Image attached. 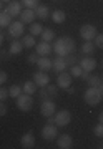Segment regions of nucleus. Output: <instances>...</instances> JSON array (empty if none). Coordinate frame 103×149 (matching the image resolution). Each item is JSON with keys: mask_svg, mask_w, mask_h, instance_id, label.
I'll list each match as a JSON object with an SVG mask.
<instances>
[{"mask_svg": "<svg viewBox=\"0 0 103 149\" xmlns=\"http://www.w3.org/2000/svg\"><path fill=\"white\" fill-rule=\"evenodd\" d=\"M35 17H37V13H35L33 8H25L20 13V22H23V23H33Z\"/></svg>", "mask_w": 103, "mask_h": 149, "instance_id": "f3484780", "label": "nucleus"}, {"mask_svg": "<svg viewBox=\"0 0 103 149\" xmlns=\"http://www.w3.org/2000/svg\"><path fill=\"white\" fill-rule=\"evenodd\" d=\"M80 38L81 40H85V42H93V38L97 37V27L92 25V23H85V25H81L80 27Z\"/></svg>", "mask_w": 103, "mask_h": 149, "instance_id": "20e7f679", "label": "nucleus"}, {"mask_svg": "<svg viewBox=\"0 0 103 149\" xmlns=\"http://www.w3.org/2000/svg\"><path fill=\"white\" fill-rule=\"evenodd\" d=\"M23 25H25L23 22H12L10 27H8V33H10V37H13V38L22 37L23 32H25V27H23Z\"/></svg>", "mask_w": 103, "mask_h": 149, "instance_id": "6e6552de", "label": "nucleus"}, {"mask_svg": "<svg viewBox=\"0 0 103 149\" xmlns=\"http://www.w3.org/2000/svg\"><path fill=\"white\" fill-rule=\"evenodd\" d=\"M33 81L37 83L38 88H45V86L50 83V76L47 74V71H40V70H38L37 73L33 74Z\"/></svg>", "mask_w": 103, "mask_h": 149, "instance_id": "1a4fd4ad", "label": "nucleus"}, {"mask_svg": "<svg viewBox=\"0 0 103 149\" xmlns=\"http://www.w3.org/2000/svg\"><path fill=\"white\" fill-rule=\"evenodd\" d=\"M37 66L40 71H47L48 73L50 70H52V60L48 58V56H40L37 61Z\"/></svg>", "mask_w": 103, "mask_h": 149, "instance_id": "a211bd4d", "label": "nucleus"}, {"mask_svg": "<svg viewBox=\"0 0 103 149\" xmlns=\"http://www.w3.org/2000/svg\"><path fill=\"white\" fill-rule=\"evenodd\" d=\"M57 113V104L52 100H43L42 106H40V114L45 118H52Z\"/></svg>", "mask_w": 103, "mask_h": 149, "instance_id": "423d86ee", "label": "nucleus"}, {"mask_svg": "<svg viewBox=\"0 0 103 149\" xmlns=\"http://www.w3.org/2000/svg\"><path fill=\"white\" fill-rule=\"evenodd\" d=\"M22 43H23V47H25V48H33L35 45H37L33 35H25V37L22 38Z\"/></svg>", "mask_w": 103, "mask_h": 149, "instance_id": "cd10ccee", "label": "nucleus"}, {"mask_svg": "<svg viewBox=\"0 0 103 149\" xmlns=\"http://www.w3.org/2000/svg\"><path fill=\"white\" fill-rule=\"evenodd\" d=\"M53 53H57V56H67V55H68V48H67V45H65L63 37L58 38V40H55V43H53Z\"/></svg>", "mask_w": 103, "mask_h": 149, "instance_id": "9d476101", "label": "nucleus"}, {"mask_svg": "<svg viewBox=\"0 0 103 149\" xmlns=\"http://www.w3.org/2000/svg\"><path fill=\"white\" fill-rule=\"evenodd\" d=\"M23 43L20 42V40H13V42L10 43V48H8V53L10 55H20L23 52Z\"/></svg>", "mask_w": 103, "mask_h": 149, "instance_id": "aec40b11", "label": "nucleus"}, {"mask_svg": "<svg viewBox=\"0 0 103 149\" xmlns=\"http://www.w3.org/2000/svg\"><path fill=\"white\" fill-rule=\"evenodd\" d=\"M57 136H58L57 124H53V123H47L43 128H42V138H43L45 141H53V139H57Z\"/></svg>", "mask_w": 103, "mask_h": 149, "instance_id": "39448f33", "label": "nucleus"}, {"mask_svg": "<svg viewBox=\"0 0 103 149\" xmlns=\"http://www.w3.org/2000/svg\"><path fill=\"white\" fill-rule=\"evenodd\" d=\"M22 2H15V0H12L10 3H8V7H7L5 10H7V13L10 17H20V13H22Z\"/></svg>", "mask_w": 103, "mask_h": 149, "instance_id": "2eb2a0df", "label": "nucleus"}, {"mask_svg": "<svg viewBox=\"0 0 103 149\" xmlns=\"http://www.w3.org/2000/svg\"><path fill=\"white\" fill-rule=\"evenodd\" d=\"M22 93H23L22 86H18V85H12L10 88H8V96H10V98H15V100H17Z\"/></svg>", "mask_w": 103, "mask_h": 149, "instance_id": "bb28decb", "label": "nucleus"}, {"mask_svg": "<svg viewBox=\"0 0 103 149\" xmlns=\"http://www.w3.org/2000/svg\"><path fill=\"white\" fill-rule=\"evenodd\" d=\"M5 114H7V106L4 104V101H0V118L5 116Z\"/></svg>", "mask_w": 103, "mask_h": 149, "instance_id": "ea45409f", "label": "nucleus"}, {"mask_svg": "<svg viewBox=\"0 0 103 149\" xmlns=\"http://www.w3.org/2000/svg\"><path fill=\"white\" fill-rule=\"evenodd\" d=\"M71 81H73V76L67 71H62V73H58V78H57V86L62 90H68L71 86Z\"/></svg>", "mask_w": 103, "mask_h": 149, "instance_id": "0eeeda50", "label": "nucleus"}, {"mask_svg": "<svg viewBox=\"0 0 103 149\" xmlns=\"http://www.w3.org/2000/svg\"><path fill=\"white\" fill-rule=\"evenodd\" d=\"M81 73H83V70H81V66L78 63L73 65V66H70V74L73 76V78H80Z\"/></svg>", "mask_w": 103, "mask_h": 149, "instance_id": "7c9ffc66", "label": "nucleus"}, {"mask_svg": "<svg viewBox=\"0 0 103 149\" xmlns=\"http://www.w3.org/2000/svg\"><path fill=\"white\" fill-rule=\"evenodd\" d=\"M81 66V70L83 71H88V73H92L93 70L97 68V60L92 58V56H83V58L80 60V63H78Z\"/></svg>", "mask_w": 103, "mask_h": 149, "instance_id": "f8f14e48", "label": "nucleus"}, {"mask_svg": "<svg viewBox=\"0 0 103 149\" xmlns=\"http://www.w3.org/2000/svg\"><path fill=\"white\" fill-rule=\"evenodd\" d=\"M20 146H22L23 149H32L35 148V134L33 133H25L22 136V139H20Z\"/></svg>", "mask_w": 103, "mask_h": 149, "instance_id": "dca6fc26", "label": "nucleus"}, {"mask_svg": "<svg viewBox=\"0 0 103 149\" xmlns=\"http://www.w3.org/2000/svg\"><path fill=\"white\" fill-rule=\"evenodd\" d=\"M2 7H4V2H2V0H0V10H2Z\"/></svg>", "mask_w": 103, "mask_h": 149, "instance_id": "49530a36", "label": "nucleus"}, {"mask_svg": "<svg viewBox=\"0 0 103 149\" xmlns=\"http://www.w3.org/2000/svg\"><path fill=\"white\" fill-rule=\"evenodd\" d=\"M102 98H103V95H102V91H100V88H95V86H88V90L83 93V100L90 106L98 104V103L102 101Z\"/></svg>", "mask_w": 103, "mask_h": 149, "instance_id": "f257e3e1", "label": "nucleus"}, {"mask_svg": "<svg viewBox=\"0 0 103 149\" xmlns=\"http://www.w3.org/2000/svg\"><path fill=\"white\" fill-rule=\"evenodd\" d=\"M65 60H67V65H68V66H73V65L78 63V60H76L75 53H68V55L65 56Z\"/></svg>", "mask_w": 103, "mask_h": 149, "instance_id": "473e14b6", "label": "nucleus"}, {"mask_svg": "<svg viewBox=\"0 0 103 149\" xmlns=\"http://www.w3.org/2000/svg\"><path fill=\"white\" fill-rule=\"evenodd\" d=\"M52 50H53V47L48 42H43V40L35 45V52L38 53V56H48L52 53Z\"/></svg>", "mask_w": 103, "mask_h": 149, "instance_id": "4468645a", "label": "nucleus"}, {"mask_svg": "<svg viewBox=\"0 0 103 149\" xmlns=\"http://www.w3.org/2000/svg\"><path fill=\"white\" fill-rule=\"evenodd\" d=\"M40 96H42L43 100H47V96H48V93H47V90H45V91H40Z\"/></svg>", "mask_w": 103, "mask_h": 149, "instance_id": "a19ab883", "label": "nucleus"}, {"mask_svg": "<svg viewBox=\"0 0 103 149\" xmlns=\"http://www.w3.org/2000/svg\"><path fill=\"white\" fill-rule=\"evenodd\" d=\"M93 133L97 138H103V123H98L97 126L93 128Z\"/></svg>", "mask_w": 103, "mask_h": 149, "instance_id": "f704fd0d", "label": "nucleus"}, {"mask_svg": "<svg viewBox=\"0 0 103 149\" xmlns=\"http://www.w3.org/2000/svg\"><path fill=\"white\" fill-rule=\"evenodd\" d=\"M93 43L97 48H102L103 50V33H97V37L93 38Z\"/></svg>", "mask_w": 103, "mask_h": 149, "instance_id": "72a5a7b5", "label": "nucleus"}, {"mask_svg": "<svg viewBox=\"0 0 103 149\" xmlns=\"http://www.w3.org/2000/svg\"><path fill=\"white\" fill-rule=\"evenodd\" d=\"M98 88H100V91H102V95H103V83H102L100 86H98Z\"/></svg>", "mask_w": 103, "mask_h": 149, "instance_id": "c03bdc74", "label": "nucleus"}, {"mask_svg": "<svg viewBox=\"0 0 103 149\" xmlns=\"http://www.w3.org/2000/svg\"><path fill=\"white\" fill-rule=\"evenodd\" d=\"M20 2H22V5L25 8H35V7H38V0H20Z\"/></svg>", "mask_w": 103, "mask_h": 149, "instance_id": "2f4dec72", "label": "nucleus"}, {"mask_svg": "<svg viewBox=\"0 0 103 149\" xmlns=\"http://www.w3.org/2000/svg\"><path fill=\"white\" fill-rule=\"evenodd\" d=\"M2 43H4V35L0 33V47H2Z\"/></svg>", "mask_w": 103, "mask_h": 149, "instance_id": "37998d69", "label": "nucleus"}, {"mask_svg": "<svg viewBox=\"0 0 103 149\" xmlns=\"http://www.w3.org/2000/svg\"><path fill=\"white\" fill-rule=\"evenodd\" d=\"M2 2H4V3H10L12 0H2Z\"/></svg>", "mask_w": 103, "mask_h": 149, "instance_id": "a18cd8bd", "label": "nucleus"}, {"mask_svg": "<svg viewBox=\"0 0 103 149\" xmlns=\"http://www.w3.org/2000/svg\"><path fill=\"white\" fill-rule=\"evenodd\" d=\"M17 108L23 113H28L33 108V98L32 95H27V93H22V95L17 98Z\"/></svg>", "mask_w": 103, "mask_h": 149, "instance_id": "7ed1b4c3", "label": "nucleus"}, {"mask_svg": "<svg viewBox=\"0 0 103 149\" xmlns=\"http://www.w3.org/2000/svg\"><path fill=\"white\" fill-rule=\"evenodd\" d=\"M7 98H8V90L4 88V85L0 86V101H5Z\"/></svg>", "mask_w": 103, "mask_h": 149, "instance_id": "e433bc0d", "label": "nucleus"}, {"mask_svg": "<svg viewBox=\"0 0 103 149\" xmlns=\"http://www.w3.org/2000/svg\"><path fill=\"white\" fill-rule=\"evenodd\" d=\"M7 80H8V73H7V71H4V70H0V86L4 85Z\"/></svg>", "mask_w": 103, "mask_h": 149, "instance_id": "4c0bfd02", "label": "nucleus"}, {"mask_svg": "<svg viewBox=\"0 0 103 149\" xmlns=\"http://www.w3.org/2000/svg\"><path fill=\"white\" fill-rule=\"evenodd\" d=\"M67 60L65 56H57L55 60H52V71L55 73H62V71H67Z\"/></svg>", "mask_w": 103, "mask_h": 149, "instance_id": "9b49d317", "label": "nucleus"}, {"mask_svg": "<svg viewBox=\"0 0 103 149\" xmlns=\"http://www.w3.org/2000/svg\"><path fill=\"white\" fill-rule=\"evenodd\" d=\"M95 43L93 42H83V45H81V53L85 55V56H90V55L95 52Z\"/></svg>", "mask_w": 103, "mask_h": 149, "instance_id": "5701e85b", "label": "nucleus"}, {"mask_svg": "<svg viewBox=\"0 0 103 149\" xmlns=\"http://www.w3.org/2000/svg\"><path fill=\"white\" fill-rule=\"evenodd\" d=\"M98 123H103V111L98 114Z\"/></svg>", "mask_w": 103, "mask_h": 149, "instance_id": "79ce46f5", "label": "nucleus"}, {"mask_svg": "<svg viewBox=\"0 0 103 149\" xmlns=\"http://www.w3.org/2000/svg\"><path fill=\"white\" fill-rule=\"evenodd\" d=\"M67 20V13L63 10H55V12H52V22L53 23H63V22Z\"/></svg>", "mask_w": 103, "mask_h": 149, "instance_id": "412c9836", "label": "nucleus"}, {"mask_svg": "<svg viewBox=\"0 0 103 149\" xmlns=\"http://www.w3.org/2000/svg\"><path fill=\"white\" fill-rule=\"evenodd\" d=\"M38 58H40V56H38V53H37V52H35V53H30V55H28V63H37V61H38Z\"/></svg>", "mask_w": 103, "mask_h": 149, "instance_id": "58836bf2", "label": "nucleus"}, {"mask_svg": "<svg viewBox=\"0 0 103 149\" xmlns=\"http://www.w3.org/2000/svg\"><path fill=\"white\" fill-rule=\"evenodd\" d=\"M40 37H42V40H43V42H52V40H55V32L53 30H52V28H43V32H42V35H40Z\"/></svg>", "mask_w": 103, "mask_h": 149, "instance_id": "393cba45", "label": "nucleus"}, {"mask_svg": "<svg viewBox=\"0 0 103 149\" xmlns=\"http://www.w3.org/2000/svg\"><path fill=\"white\" fill-rule=\"evenodd\" d=\"M33 10H35V13H37V17L40 18V20H47V18L50 17L48 5H40V3H38V7H35Z\"/></svg>", "mask_w": 103, "mask_h": 149, "instance_id": "6ab92c4d", "label": "nucleus"}, {"mask_svg": "<svg viewBox=\"0 0 103 149\" xmlns=\"http://www.w3.org/2000/svg\"><path fill=\"white\" fill-rule=\"evenodd\" d=\"M100 148H103V146H100Z\"/></svg>", "mask_w": 103, "mask_h": 149, "instance_id": "de8ad7c7", "label": "nucleus"}, {"mask_svg": "<svg viewBox=\"0 0 103 149\" xmlns=\"http://www.w3.org/2000/svg\"><path fill=\"white\" fill-rule=\"evenodd\" d=\"M57 146L60 149H70L73 148V139L70 134H60V136H57Z\"/></svg>", "mask_w": 103, "mask_h": 149, "instance_id": "ddd939ff", "label": "nucleus"}, {"mask_svg": "<svg viewBox=\"0 0 103 149\" xmlns=\"http://www.w3.org/2000/svg\"><path fill=\"white\" fill-rule=\"evenodd\" d=\"M87 83H88V86H95V88H98V86L103 83V80L98 76V74H90L88 80H87Z\"/></svg>", "mask_w": 103, "mask_h": 149, "instance_id": "a878e982", "label": "nucleus"}, {"mask_svg": "<svg viewBox=\"0 0 103 149\" xmlns=\"http://www.w3.org/2000/svg\"><path fill=\"white\" fill-rule=\"evenodd\" d=\"M12 17L7 13V10H0V27H10Z\"/></svg>", "mask_w": 103, "mask_h": 149, "instance_id": "b1692460", "label": "nucleus"}, {"mask_svg": "<svg viewBox=\"0 0 103 149\" xmlns=\"http://www.w3.org/2000/svg\"><path fill=\"white\" fill-rule=\"evenodd\" d=\"M45 88H47V93H48V96H55V95H57V88H58V86L50 85V83H48Z\"/></svg>", "mask_w": 103, "mask_h": 149, "instance_id": "c9c22d12", "label": "nucleus"}, {"mask_svg": "<svg viewBox=\"0 0 103 149\" xmlns=\"http://www.w3.org/2000/svg\"><path fill=\"white\" fill-rule=\"evenodd\" d=\"M71 121V114L68 109H60L53 114V123L57 124V128H65Z\"/></svg>", "mask_w": 103, "mask_h": 149, "instance_id": "f03ea898", "label": "nucleus"}, {"mask_svg": "<svg viewBox=\"0 0 103 149\" xmlns=\"http://www.w3.org/2000/svg\"><path fill=\"white\" fill-rule=\"evenodd\" d=\"M42 32H43V27L40 25V23H30V35H33V37H37V35H42Z\"/></svg>", "mask_w": 103, "mask_h": 149, "instance_id": "c756f323", "label": "nucleus"}, {"mask_svg": "<svg viewBox=\"0 0 103 149\" xmlns=\"http://www.w3.org/2000/svg\"><path fill=\"white\" fill-rule=\"evenodd\" d=\"M63 40H65V45H67V48H68V53H75L76 52L75 40H73L71 37H63Z\"/></svg>", "mask_w": 103, "mask_h": 149, "instance_id": "c85d7f7f", "label": "nucleus"}, {"mask_svg": "<svg viewBox=\"0 0 103 149\" xmlns=\"http://www.w3.org/2000/svg\"><path fill=\"white\" fill-rule=\"evenodd\" d=\"M37 83L35 81H25V85L22 86V91L23 93H27V95H35L37 93Z\"/></svg>", "mask_w": 103, "mask_h": 149, "instance_id": "4be33fe9", "label": "nucleus"}, {"mask_svg": "<svg viewBox=\"0 0 103 149\" xmlns=\"http://www.w3.org/2000/svg\"><path fill=\"white\" fill-rule=\"evenodd\" d=\"M102 65H103V61H102Z\"/></svg>", "mask_w": 103, "mask_h": 149, "instance_id": "09e8293b", "label": "nucleus"}]
</instances>
